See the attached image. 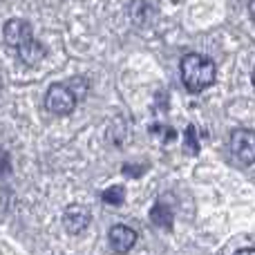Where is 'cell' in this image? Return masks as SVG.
<instances>
[{
	"instance_id": "8fae6325",
	"label": "cell",
	"mask_w": 255,
	"mask_h": 255,
	"mask_svg": "<svg viewBox=\"0 0 255 255\" xmlns=\"http://www.w3.org/2000/svg\"><path fill=\"white\" fill-rule=\"evenodd\" d=\"M186 150H190L193 154L199 152V143H197V128L188 126L186 128Z\"/></svg>"
},
{
	"instance_id": "7c38bea8",
	"label": "cell",
	"mask_w": 255,
	"mask_h": 255,
	"mask_svg": "<svg viewBox=\"0 0 255 255\" xmlns=\"http://www.w3.org/2000/svg\"><path fill=\"white\" fill-rule=\"evenodd\" d=\"M145 168H148L145 163H143V166H130V163H126L124 172H126L128 177H141V172H145Z\"/></svg>"
},
{
	"instance_id": "7a4b0ae2",
	"label": "cell",
	"mask_w": 255,
	"mask_h": 255,
	"mask_svg": "<svg viewBox=\"0 0 255 255\" xmlns=\"http://www.w3.org/2000/svg\"><path fill=\"white\" fill-rule=\"evenodd\" d=\"M45 108H47L52 115H70L72 110L76 108V94L70 85H63V83H54L52 88L47 90L45 94Z\"/></svg>"
},
{
	"instance_id": "52a82bcc",
	"label": "cell",
	"mask_w": 255,
	"mask_h": 255,
	"mask_svg": "<svg viewBox=\"0 0 255 255\" xmlns=\"http://www.w3.org/2000/svg\"><path fill=\"white\" fill-rule=\"evenodd\" d=\"M16 52H18V58H20L25 65H29V67L38 65V63L45 58V47H43V45H40L36 38L29 40L27 45H22V47H18Z\"/></svg>"
},
{
	"instance_id": "ba28073f",
	"label": "cell",
	"mask_w": 255,
	"mask_h": 255,
	"mask_svg": "<svg viewBox=\"0 0 255 255\" xmlns=\"http://www.w3.org/2000/svg\"><path fill=\"white\" fill-rule=\"evenodd\" d=\"M150 220H152V224H157L159 229H166V231L172 229V211L168 206H163L161 202L152 206V211H150Z\"/></svg>"
},
{
	"instance_id": "9a60e30c",
	"label": "cell",
	"mask_w": 255,
	"mask_h": 255,
	"mask_svg": "<svg viewBox=\"0 0 255 255\" xmlns=\"http://www.w3.org/2000/svg\"><path fill=\"white\" fill-rule=\"evenodd\" d=\"M251 79H253V85H255V70H253V76H251Z\"/></svg>"
},
{
	"instance_id": "6da1fadb",
	"label": "cell",
	"mask_w": 255,
	"mask_h": 255,
	"mask_svg": "<svg viewBox=\"0 0 255 255\" xmlns=\"http://www.w3.org/2000/svg\"><path fill=\"white\" fill-rule=\"evenodd\" d=\"M181 81L190 94H199L206 88H211L217 79V67L211 58L202 54H186L181 58Z\"/></svg>"
},
{
	"instance_id": "277c9868",
	"label": "cell",
	"mask_w": 255,
	"mask_h": 255,
	"mask_svg": "<svg viewBox=\"0 0 255 255\" xmlns=\"http://www.w3.org/2000/svg\"><path fill=\"white\" fill-rule=\"evenodd\" d=\"M2 31H4V43L13 49H18V47H22V45H27L29 40H34L31 25L27 20H20V18H11V20H7Z\"/></svg>"
},
{
	"instance_id": "9c48e42d",
	"label": "cell",
	"mask_w": 255,
	"mask_h": 255,
	"mask_svg": "<svg viewBox=\"0 0 255 255\" xmlns=\"http://www.w3.org/2000/svg\"><path fill=\"white\" fill-rule=\"evenodd\" d=\"M124 195H126L124 186H112V188H108L106 193L101 195V199L106 204H110V206H119V204L124 202Z\"/></svg>"
},
{
	"instance_id": "30bf717a",
	"label": "cell",
	"mask_w": 255,
	"mask_h": 255,
	"mask_svg": "<svg viewBox=\"0 0 255 255\" xmlns=\"http://www.w3.org/2000/svg\"><path fill=\"white\" fill-rule=\"evenodd\" d=\"M150 132L157 136H161L163 143H172L177 139V132L172 128H166V126H150Z\"/></svg>"
},
{
	"instance_id": "5bb4252c",
	"label": "cell",
	"mask_w": 255,
	"mask_h": 255,
	"mask_svg": "<svg viewBox=\"0 0 255 255\" xmlns=\"http://www.w3.org/2000/svg\"><path fill=\"white\" fill-rule=\"evenodd\" d=\"M249 13H251V18L255 20V0H251V2H249Z\"/></svg>"
},
{
	"instance_id": "5b68a950",
	"label": "cell",
	"mask_w": 255,
	"mask_h": 255,
	"mask_svg": "<svg viewBox=\"0 0 255 255\" xmlns=\"http://www.w3.org/2000/svg\"><path fill=\"white\" fill-rule=\"evenodd\" d=\"M90 220H92L90 208L81 206V204H72V206L65 208V215H63V226H65L67 233L79 235V233H83V231L90 226Z\"/></svg>"
},
{
	"instance_id": "3957f363",
	"label": "cell",
	"mask_w": 255,
	"mask_h": 255,
	"mask_svg": "<svg viewBox=\"0 0 255 255\" xmlns=\"http://www.w3.org/2000/svg\"><path fill=\"white\" fill-rule=\"evenodd\" d=\"M231 152L244 166L255 163V130L249 128H238L231 134Z\"/></svg>"
},
{
	"instance_id": "4fadbf2b",
	"label": "cell",
	"mask_w": 255,
	"mask_h": 255,
	"mask_svg": "<svg viewBox=\"0 0 255 255\" xmlns=\"http://www.w3.org/2000/svg\"><path fill=\"white\" fill-rule=\"evenodd\" d=\"M235 255H255V249H242V251H238Z\"/></svg>"
},
{
	"instance_id": "8992f818",
	"label": "cell",
	"mask_w": 255,
	"mask_h": 255,
	"mask_svg": "<svg viewBox=\"0 0 255 255\" xmlns=\"http://www.w3.org/2000/svg\"><path fill=\"white\" fill-rule=\"evenodd\" d=\"M108 240H110V247L115 249L117 253H128L136 242V233L126 224H117L110 229L108 233Z\"/></svg>"
}]
</instances>
